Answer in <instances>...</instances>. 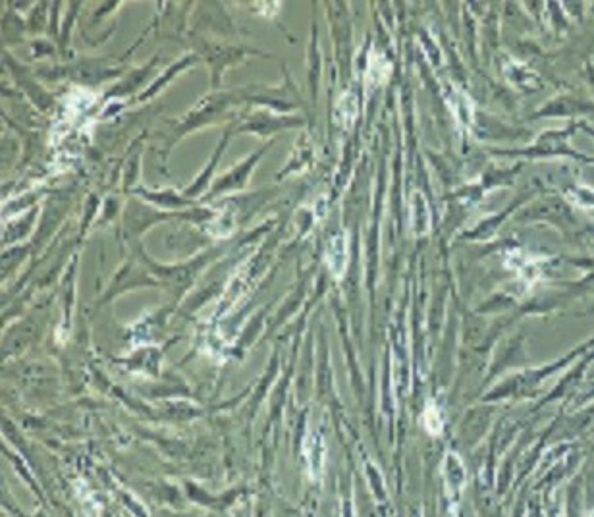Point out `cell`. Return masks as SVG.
I'll return each mask as SVG.
<instances>
[{
	"label": "cell",
	"mask_w": 594,
	"mask_h": 517,
	"mask_svg": "<svg viewBox=\"0 0 594 517\" xmlns=\"http://www.w3.org/2000/svg\"><path fill=\"white\" fill-rule=\"evenodd\" d=\"M326 263H328V268H330L334 278H342L343 270L348 267V243L342 236H336L330 241L328 251H326Z\"/></svg>",
	"instance_id": "1"
},
{
	"label": "cell",
	"mask_w": 594,
	"mask_h": 517,
	"mask_svg": "<svg viewBox=\"0 0 594 517\" xmlns=\"http://www.w3.org/2000/svg\"><path fill=\"white\" fill-rule=\"evenodd\" d=\"M411 228H413V236H424L431 228L429 205H426V199H423L419 191H415L413 201H411Z\"/></svg>",
	"instance_id": "2"
},
{
	"label": "cell",
	"mask_w": 594,
	"mask_h": 517,
	"mask_svg": "<svg viewBox=\"0 0 594 517\" xmlns=\"http://www.w3.org/2000/svg\"><path fill=\"white\" fill-rule=\"evenodd\" d=\"M446 98H448V105L453 110L456 118L459 120V124L467 125V128L473 124V105H471V100H469V97L463 91L453 89L451 95L446 93Z\"/></svg>",
	"instance_id": "3"
},
{
	"label": "cell",
	"mask_w": 594,
	"mask_h": 517,
	"mask_svg": "<svg viewBox=\"0 0 594 517\" xmlns=\"http://www.w3.org/2000/svg\"><path fill=\"white\" fill-rule=\"evenodd\" d=\"M423 423L429 435H434V437H436V435H440L442 432L440 411L436 410L434 401H429V405H426V410H424L423 413Z\"/></svg>",
	"instance_id": "4"
}]
</instances>
